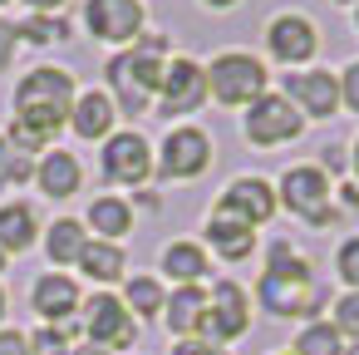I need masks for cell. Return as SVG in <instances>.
<instances>
[{
    "label": "cell",
    "mask_w": 359,
    "mask_h": 355,
    "mask_svg": "<svg viewBox=\"0 0 359 355\" xmlns=\"http://www.w3.org/2000/svg\"><path fill=\"white\" fill-rule=\"evenodd\" d=\"M207 6H217V11H222V6H236V0H207Z\"/></svg>",
    "instance_id": "f35d334b"
},
{
    "label": "cell",
    "mask_w": 359,
    "mask_h": 355,
    "mask_svg": "<svg viewBox=\"0 0 359 355\" xmlns=\"http://www.w3.org/2000/svg\"><path fill=\"white\" fill-rule=\"evenodd\" d=\"M266 45H271V55L280 65H305L320 50V35H315V25L305 15H276L266 25Z\"/></svg>",
    "instance_id": "5bb4252c"
},
{
    "label": "cell",
    "mask_w": 359,
    "mask_h": 355,
    "mask_svg": "<svg viewBox=\"0 0 359 355\" xmlns=\"http://www.w3.org/2000/svg\"><path fill=\"white\" fill-rule=\"evenodd\" d=\"M261 306L271 316H315L325 306V286L315 281L310 262L290 247V242H276L271 257H266V276L256 286Z\"/></svg>",
    "instance_id": "6da1fadb"
},
{
    "label": "cell",
    "mask_w": 359,
    "mask_h": 355,
    "mask_svg": "<svg viewBox=\"0 0 359 355\" xmlns=\"http://www.w3.org/2000/svg\"><path fill=\"white\" fill-rule=\"evenodd\" d=\"M163 55H168V35H143L128 55H114L104 65V75H109L114 94H118L123 114H148V99L163 89V75H168Z\"/></svg>",
    "instance_id": "7a4b0ae2"
},
{
    "label": "cell",
    "mask_w": 359,
    "mask_h": 355,
    "mask_svg": "<svg viewBox=\"0 0 359 355\" xmlns=\"http://www.w3.org/2000/svg\"><path fill=\"white\" fill-rule=\"evenodd\" d=\"M69 355H109V350H104V345H94V340H89V345H74V350H69Z\"/></svg>",
    "instance_id": "74e56055"
},
{
    "label": "cell",
    "mask_w": 359,
    "mask_h": 355,
    "mask_svg": "<svg viewBox=\"0 0 359 355\" xmlns=\"http://www.w3.org/2000/svg\"><path fill=\"white\" fill-rule=\"evenodd\" d=\"M354 173H359V143H354Z\"/></svg>",
    "instance_id": "60d3db41"
},
{
    "label": "cell",
    "mask_w": 359,
    "mask_h": 355,
    "mask_svg": "<svg viewBox=\"0 0 359 355\" xmlns=\"http://www.w3.org/2000/svg\"><path fill=\"white\" fill-rule=\"evenodd\" d=\"M0 316H6V291H0Z\"/></svg>",
    "instance_id": "b9f144b4"
},
{
    "label": "cell",
    "mask_w": 359,
    "mask_h": 355,
    "mask_svg": "<svg viewBox=\"0 0 359 355\" xmlns=\"http://www.w3.org/2000/svg\"><path fill=\"white\" fill-rule=\"evenodd\" d=\"M45 252H50V262H79V252H84V232H79V222L60 217V222L50 227V237H45Z\"/></svg>",
    "instance_id": "d4e9b609"
},
{
    "label": "cell",
    "mask_w": 359,
    "mask_h": 355,
    "mask_svg": "<svg viewBox=\"0 0 359 355\" xmlns=\"http://www.w3.org/2000/svg\"><path fill=\"white\" fill-rule=\"evenodd\" d=\"M207 242H212L226 262H241V257L256 252V232H251L246 222L226 217V212H212V222H207Z\"/></svg>",
    "instance_id": "e0dca14e"
},
{
    "label": "cell",
    "mask_w": 359,
    "mask_h": 355,
    "mask_svg": "<svg viewBox=\"0 0 359 355\" xmlns=\"http://www.w3.org/2000/svg\"><path fill=\"white\" fill-rule=\"evenodd\" d=\"M246 325H251V306H246V291L231 281V276H222L217 286H212V296H207V311H202V321H197V340H207V345H226V340H236V335H246Z\"/></svg>",
    "instance_id": "5b68a950"
},
{
    "label": "cell",
    "mask_w": 359,
    "mask_h": 355,
    "mask_svg": "<svg viewBox=\"0 0 359 355\" xmlns=\"http://www.w3.org/2000/svg\"><path fill=\"white\" fill-rule=\"evenodd\" d=\"M0 271H6V252H0Z\"/></svg>",
    "instance_id": "7bdbcfd3"
},
{
    "label": "cell",
    "mask_w": 359,
    "mask_h": 355,
    "mask_svg": "<svg viewBox=\"0 0 359 355\" xmlns=\"http://www.w3.org/2000/svg\"><path fill=\"white\" fill-rule=\"evenodd\" d=\"M153 173V153H148V143H143V134H114L109 143H104V178L109 183H143Z\"/></svg>",
    "instance_id": "7c38bea8"
},
{
    "label": "cell",
    "mask_w": 359,
    "mask_h": 355,
    "mask_svg": "<svg viewBox=\"0 0 359 355\" xmlns=\"http://www.w3.org/2000/svg\"><path fill=\"white\" fill-rule=\"evenodd\" d=\"M172 355H226V350H217V345H207V340H177Z\"/></svg>",
    "instance_id": "e575fe53"
},
{
    "label": "cell",
    "mask_w": 359,
    "mask_h": 355,
    "mask_svg": "<svg viewBox=\"0 0 359 355\" xmlns=\"http://www.w3.org/2000/svg\"><path fill=\"white\" fill-rule=\"evenodd\" d=\"M79 271H89L94 281H118V271H123V247H118V242H84Z\"/></svg>",
    "instance_id": "cb8c5ba5"
},
{
    "label": "cell",
    "mask_w": 359,
    "mask_h": 355,
    "mask_svg": "<svg viewBox=\"0 0 359 355\" xmlns=\"http://www.w3.org/2000/svg\"><path fill=\"white\" fill-rule=\"evenodd\" d=\"M300 129H305V119L285 94H261L251 104V114H246V138L261 143V148L290 143V138H300Z\"/></svg>",
    "instance_id": "8992f818"
},
{
    "label": "cell",
    "mask_w": 359,
    "mask_h": 355,
    "mask_svg": "<svg viewBox=\"0 0 359 355\" xmlns=\"http://www.w3.org/2000/svg\"><path fill=\"white\" fill-rule=\"evenodd\" d=\"M30 6H35V15H50V11H60V6H65V0H30Z\"/></svg>",
    "instance_id": "8d00e7d4"
},
{
    "label": "cell",
    "mask_w": 359,
    "mask_h": 355,
    "mask_svg": "<svg viewBox=\"0 0 359 355\" xmlns=\"http://www.w3.org/2000/svg\"><path fill=\"white\" fill-rule=\"evenodd\" d=\"M163 271H168L172 281H182V286H197L202 271H207V257H202L197 242H172V247L163 252Z\"/></svg>",
    "instance_id": "7402d4cb"
},
{
    "label": "cell",
    "mask_w": 359,
    "mask_h": 355,
    "mask_svg": "<svg viewBox=\"0 0 359 355\" xmlns=\"http://www.w3.org/2000/svg\"><path fill=\"white\" fill-rule=\"evenodd\" d=\"M280 202L290 212H300L305 222H315V227H325L334 217L330 212V178H325V168H290L280 178Z\"/></svg>",
    "instance_id": "52a82bcc"
},
{
    "label": "cell",
    "mask_w": 359,
    "mask_h": 355,
    "mask_svg": "<svg viewBox=\"0 0 359 355\" xmlns=\"http://www.w3.org/2000/svg\"><path fill=\"white\" fill-rule=\"evenodd\" d=\"M15 25H6V20H0V65H11V55H15Z\"/></svg>",
    "instance_id": "d590c367"
},
{
    "label": "cell",
    "mask_w": 359,
    "mask_h": 355,
    "mask_svg": "<svg viewBox=\"0 0 359 355\" xmlns=\"http://www.w3.org/2000/svg\"><path fill=\"white\" fill-rule=\"evenodd\" d=\"M207 163H212V138L202 129H172L163 143L158 173L163 178H197V173H207Z\"/></svg>",
    "instance_id": "30bf717a"
},
{
    "label": "cell",
    "mask_w": 359,
    "mask_h": 355,
    "mask_svg": "<svg viewBox=\"0 0 359 355\" xmlns=\"http://www.w3.org/2000/svg\"><path fill=\"white\" fill-rule=\"evenodd\" d=\"M344 355H359V340H354V345H349V350H344Z\"/></svg>",
    "instance_id": "ab89813d"
},
{
    "label": "cell",
    "mask_w": 359,
    "mask_h": 355,
    "mask_svg": "<svg viewBox=\"0 0 359 355\" xmlns=\"http://www.w3.org/2000/svg\"><path fill=\"white\" fill-rule=\"evenodd\" d=\"M344 6H349V0H344Z\"/></svg>",
    "instance_id": "bcb514c9"
},
{
    "label": "cell",
    "mask_w": 359,
    "mask_h": 355,
    "mask_svg": "<svg viewBox=\"0 0 359 355\" xmlns=\"http://www.w3.org/2000/svg\"><path fill=\"white\" fill-rule=\"evenodd\" d=\"M217 212H226V217L256 227V222H266V217L276 212V188H271L266 178H236V183H226Z\"/></svg>",
    "instance_id": "4fadbf2b"
},
{
    "label": "cell",
    "mask_w": 359,
    "mask_h": 355,
    "mask_svg": "<svg viewBox=\"0 0 359 355\" xmlns=\"http://www.w3.org/2000/svg\"><path fill=\"white\" fill-rule=\"evenodd\" d=\"M0 355H30V340L20 330H0Z\"/></svg>",
    "instance_id": "836d02e7"
},
{
    "label": "cell",
    "mask_w": 359,
    "mask_h": 355,
    "mask_svg": "<svg viewBox=\"0 0 359 355\" xmlns=\"http://www.w3.org/2000/svg\"><path fill=\"white\" fill-rule=\"evenodd\" d=\"M35 242V212L25 202H6L0 207V252H25Z\"/></svg>",
    "instance_id": "ffe728a7"
},
{
    "label": "cell",
    "mask_w": 359,
    "mask_h": 355,
    "mask_svg": "<svg viewBox=\"0 0 359 355\" xmlns=\"http://www.w3.org/2000/svg\"><path fill=\"white\" fill-rule=\"evenodd\" d=\"M354 20H359V11H354Z\"/></svg>",
    "instance_id": "ee69618b"
},
{
    "label": "cell",
    "mask_w": 359,
    "mask_h": 355,
    "mask_svg": "<svg viewBox=\"0 0 359 355\" xmlns=\"http://www.w3.org/2000/svg\"><path fill=\"white\" fill-rule=\"evenodd\" d=\"M334 266H339V276L359 291V237H349L344 247H339V257H334Z\"/></svg>",
    "instance_id": "f546056e"
},
{
    "label": "cell",
    "mask_w": 359,
    "mask_h": 355,
    "mask_svg": "<svg viewBox=\"0 0 359 355\" xmlns=\"http://www.w3.org/2000/svg\"><path fill=\"white\" fill-rule=\"evenodd\" d=\"M15 35L30 40V45H60V40L69 35V25H65V20H50V15H30L25 25H15Z\"/></svg>",
    "instance_id": "83f0119b"
},
{
    "label": "cell",
    "mask_w": 359,
    "mask_h": 355,
    "mask_svg": "<svg viewBox=\"0 0 359 355\" xmlns=\"http://www.w3.org/2000/svg\"><path fill=\"white\" fill-rule=\"evenodd\" d=\"M79 183H84V168H79L74 153H45V163H40V193H50V198H74Z\"/></svg>",
    "instance_id": "ac0fdd59"
},
{
    "label": "cell",
    "mask_w": 359,
    "mask_h": 355,
    "mask_svg": "<svg viewBox=\"0 0 359 355\" xmlns=\"http://www.w3.org/2000/svg\"><path fill=\"white\" fill-rule=\"evenodd\" d=\"M266 65L256 60V55H241V50H226V55H217L212 60V70H207V94L217 99V104H226V109H236V104H256L261 94H266Z\"/></svg>",
    "instance_id": "277c9868"
},
{
    "label": "cell",
    "mask_w": 359,
    "mask_h": 355,
    "mask_svg": "<svg viewBox=\"0 0 359 355\" xmlns=\"http://www.w3.org/2000/svg\"><path fill=\"white\" fill-rule=\"evenodd\" d=\"M30 301H35V311H40L45 321H69V316L79 311V286H74L65 271H50V276H40V281L30 286Z\"/></svg>",
    "instance_id": "2e32d148"
},
{
    "label": "cell",
    "mask_w": 359,
    "mask_h": 355,
    "mask_svg": "<svg viewBox=\"0 0 359 355\" xmlns=\"http://www.w3.org/2000/svg\"><path fill=\"white\" fill-rule=\"evenodd\" d=\"M84 25L94 40H109V45H123L143 30V6L138 0H89L84 6Z\"/></svg>",
    "instance_id": "9c48e42d"
},
{
    "label": "cell",
    "mask_w": 359,
    "mask_h": 355,
    "mask_svg": "<svg viewBox=\"0 0 359 355\" xmlns=\"http://www.w3.org/2000/svg\"><path fill=\"white\" fill-rule=\"evenodd\" d=\"M0 6H6V0H0Z\"/></svg>",
    "instance_id": "f6af8a7d"
},
{
    "label": "cell",
    "mask_w": 359,
    "mask_h": 355,
    "mask_svg": "<svg viewBox=\"0 0 359 355\" xmlns=\"http://www.w3.org/2000/svg\"><path fill=\"white\" fill-rule=\"evenodd\" d=\"M163 306H168V296H163V286L153 276H133L128 281V316H158Z\"/></svg>",
    "instance_id": "484cf974"
},
{
    "label": "cell",
    "mask_w": 359,
    "mask_h": 355,
    "mask_svg": "<svg viewBox=\"0 0 359 355\" xmlns=\"http://www.w3.org/2000/svg\"><path fill=\"white\" fill-rule=\"evenodd\" d=\"M339 99H344V104L359 114V60H354V65L339 75Z\"/></svg>",
    "instance_id": "d6a6232c"
},
{
    "label": "cell",
    "mask_w": 359,
    "mask_h": 355,
    "mask_svg": "<svg viewBox=\"0 0 359 355\" xmlns=\"http://www.w3.org/2000/svg\"><path fill=\"white\" fill-rule=\"evenodd\" d=\"M69 124H74L79 138H109V129H114V99L109 94H79Z\"/></svg>",
    "instance_id": "d6986e66"
},
{
    "label": "cell",
    "mask_w": 359,
    "mask_h": 355,
    "mask_svg": "<svg viewBox=\"0 0 359 355\" xmlns=\"http://www.w3.org/2000/svg\"><path fill=\"white\" fill-rule=\"evenodd\" d=\"M89 227L104 232V242H118V237L133 227V207H128L123 198H99V202L89 207Z\"/></svg>",
    "instance_id": "603a6c76"
},
{
    "label": "cell",
    "mask_w": 359,
    "mask_h": 355,
    "mask_svg": "<svg viewBox=\"0 0 359 355\" xmlns=\"http://www.w3.org/2000/svg\"><path fill=\"white\" fill-rule=\"evenodd\" d=\"M295 355H344L339 330H334V325H325V321L305 325V330H300V340H295Z\"/></svg>",
    "instance_id": "4316f807"
},
{
    "label": "cell",
    "mask_w": 359,
    "mask_h": 355,
    "mask_svg": "<svg viewBox=\"0 0 359 355\" xmlns=\"http://www.w3.org/2000/svg\"><path fill=\"white\" fill-rule=\"evenodd\" d=\"M285 99L300 104V114H315V119H330L339 109V79L315 70V75H285Z\"/></svg>",
    "instance_id": "9a60e30c"
},
{
    "label": "cell",
    "mask_w": 359,
    "mask_h": 355,
    "mask_svg": "<svg viewBox=\"0 0 359 355\" xmlns=\"http://www.w3.org/2000/svg\"><path fill=\"white\" fill-rule=\"evenodd\" d=\"M163 311H168V325H172L177 335H192L197 321H202V311H207V296H202V286H177Z\"/></svg>",
    "instance_id": "44dd1931"
},
{
    "label": "cell",
    "mask_w": 359,
    "mask_h": 355,
    "mask_svg": "<svg viewBox=\"0 0 359 355\" xmlns=\"http://www.w3.org/2000/svg\"><path fill=\"white\" fill-rule=\"evenodd\" d=\"M69 114H74V79L65 70L45 65V70L20 79V89H15V119L20 124H30L40 134H55L60 124H69Z\"/></svg>",
    "instance_id": "3957f363"
},
{
    "label": "cell",
    "mask_w": 359,
    "mask_h": 355,
    "mask_svg": "<svg viewBox=\"0 0 359 355\" xmlns=\"http://www.w3.org/2000/svg\"><path fill=\"white\" fill-rule=\"evenodd\" d=\"M334 330L339 335H354L359 340V291H349L339 306H334Z\"/></svg>",
    "instance_id": "f1b7e54d"
},
{
    "label": "cell",
    "mask_w": 359,
    "mask_h": 355,
    "mask_svg": "<svg viewBox=\"0 0 359 355\" xmlns=\"http://www.w3.org/2000/svg\"><path fill=\"white\" fill-rule=\"evenodd\" d=\"M84 325H89V340L104 345V350H123L138 340V325L128 316V306H118L114 296H94L89 311H84Z\"/></svg>",
    "instance_id": "8fae6325"
},
{
    "label": "cell",
    "mask_w": 359,
    "mask_h": 355,
    "mask_svg": "<svg viewBox=\"0 0 359 355\" xmlns=\"http://www.w3.org/2000/svg\"><path fill=\"white\" fill-rule=\"evenodd\" d=\"M30 355H69V340H65V330H40V335L30 340Z\"/></svg>",
    "instance_id": "1f68e13d"
},
{
    "label": "cell",
    "mask_w": 359,
    "mask_h": 355,
    "mask_svg": "<svg viewBox=\"0 0 359 355\" xmlns=\"http://www.w3.org/2000/svg\"><path fill=\"white\" fill-rule=\"evenodd\" d=\"M207 99V70L197 60H172L168 75H163V89H158V114H197Z\"/></svg>",
    "instance_id": "ba28073f"
},
{
    "label": "cell",
    "mask_w": 359,
    "mask_h": 355,
    "mask_svg": "<svg viewBox=\"0 0 359 355\" xmlns=\"http://www.w3.org/2000/svg\"><path fill=\"white\" fill-rule=\"evenodd\" d=\"M11 143H15L20 153H40V148L50 143V134H40V129H30V124H20V119H15V129H11Z\"/></svg>",
    "instance_id": "4dcf8cb0"
}]
</instances>
